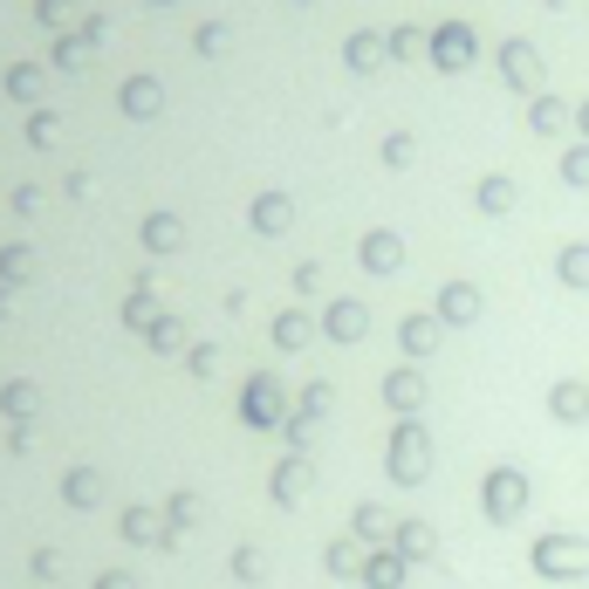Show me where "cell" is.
<instances>
[{"label": "cell", "mask_w": 589, "mask_h": 589, "mask_svg": "<svg viewBox=\"0 0 589 589\" xmlns=\"http://www.w3.org/2000/svg\"><path fill=\"white\" fill-rule=\"evenodd\" d=\"M535 562H541V576H589V541L582 535H548L535 548Z\"/></svg>", "instance_id": "6da1fadb"}, {"label": "cell", "mask_w": 589, "mask_h": 589, "mask_svg": "<svg viewBox=\"0 0 589 589\" xmlns=\"http://www.w3.org/2000/svg\"><path fill=\"white\" fill-rule=\"evenodd\" d=\"M556 418H569V425H589V390L562 384V390H556Z\"/></svg>", "instance_id": "7a4b0ae2"}, {"label": "cell", "mask_w": 589, "mask_h": 589, "mask_svg": "<svg viewBox=\"0 0 589 589\" xmlns=\"http://www.w3.org/2000/svg\"><path fill=\"white\" fill-rule=\"evenodd\" d=\"M521 500H528V487H521L515 474H494V515H515Z\"/></svg>", "instance_id": "3957f363"}]
</instances>
